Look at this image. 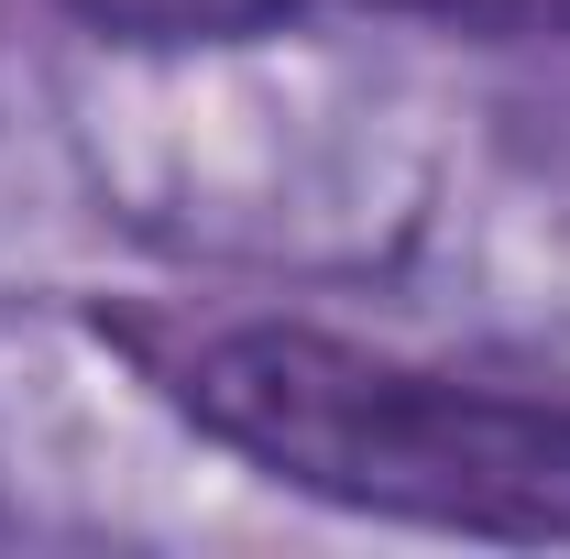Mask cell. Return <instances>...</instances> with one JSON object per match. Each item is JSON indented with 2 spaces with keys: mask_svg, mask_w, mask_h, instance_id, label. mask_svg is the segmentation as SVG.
Segmentation results:
<instances>
[{
  "mask_svg": "<svg viewBox=\"0 0 570 559\" xmlns=\"http://www.w3.org/2000/svg\"><path fill=\"white\" fill-rule=\"evenodd\" d=\"M110 351L275 493L330 516L570 549V395L373 351L318 318H99Z\"/></svg>",
  "mask_w": 570,
  "mask_h": 559,
  "instance_id": "6da1fadb",
  "label": "cell"
},
{
  "mask_svg": "<svg viewBox=\"0 0 570 559\" xmlns=\"http://www.w3.org/2000/svg\"><path fill=\"white\" fill-rule=\"evenodd\" d=\"M67 11L110 45H264L318 11H395L472 45H570V0H67Z\"/></svg>",
  "mask_w": 570,
  "mask_h": 559,
  "instance_id": "7a4b0ae2",
  "label": "cell"
}]
</instances>
